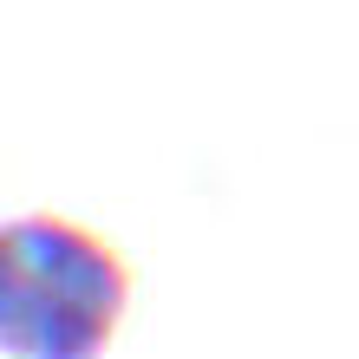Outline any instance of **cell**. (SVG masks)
Masks as SVG:
<instances>
[{
    "instance_id": "cell-1",
    "label": "cell",
    "mask_w": 359,
    "mask_h": 359,
    "mask_svg": "<svg viewBox=\"0 0 359 359\" xmlns=\"http://www.w3.org/2000/svg\"><path fill=\"white\" fill-rule=\"evenodd\" d=\"M131 301L111 242L59 216L0 229V346L7 359H98Z\"/></svg>"
}]
</instances>
